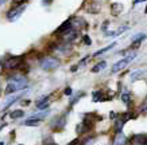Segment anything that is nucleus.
Returning <instances> with one entry per match:
<instances>
[{"instance_id": "obj_1", "label": "nucleus", "mask_w": 147, "mask_h": 145, "mask_svg": "<svg viewBox=\"0 0 147 145\" xmlns=\"http://www.w3.org/2000/svg\"><path fill=\"white\" fill-rule=\"evenodd\" d=\"M39 65L40 67L46 71H50V70H55L57 67H59L61 62L58 61L57 58H53V57H45L42 58L39 61Z\"/></svg>"}, {"instance_id": "obj_2", "label": "nucleus", "mask_w": 147, "mask_h": 145, "mask_svg": "<svg viewBox=\"0 0 147 145\" xmlns=\"http://www.w3.org/2000/svg\"><path fill=\"white\" fill-rule=\"evenodd\" d=\"M26 8H27L26 4H18L16 7L11 8L8 12H7V19H8L9 22H15L16 19L20 18V15L26 11Z\"/></svg>"}, {"instance_id": "obj_3", "label": "nucleus", "mask_w": 147, "mask_h": 145, "mask_svg": "<svg viewBox=\"0 0 147 145\" xmlns=\"http://www.w3.org/2000/svg\"><path fill=\"white\" fill-rule=\"evenodd\" d=\"M23 61H24V57H22V55L8 58V59L4 62V69H7V70H15V69H18V67L22 65Z\"/></svg>"}, {"instance_id": "obj_4", "label": "nucleus", "mask_w": 147, "mask_h": 145, "mask_svg": "<svg viewBox=\"0 0 147 145\" xmlns=\"http://www.w3.org/2000/svg\"><path fill=\"white\" fill-rule=\"evenodd\" d=\"M135 57H136V54L135 53H132L131 55H128L127 58H124V59H121V61H119V62H116L115 65L112 66V73H117V71H120V70H123L127 65H128L131 61H134L135 59Z\"/></svg>"}, {"instance_id": "obj_5", "label": "nucleus", "mask_w": 147, "mask_h": 145, "mask_svg": "<svg viewBox=\"0 0 147 145\" xmlns=\"http://www.w3.org/2000/svg\"><path fill=\"white\" fill-rule=\"evenodd\" d=\"M78 39V31L76 28H70V30L62 32V40L63 43H73Z\"/></svg>"}, {"instance_id": "obj_6", "label": "nucleus", "mask_w": 147, "mask_h": 145, "mask_svg": "<svg viewBox=\"0 0 147 145\" xmlns=\"http://www.w3.org/2000/svg\"><path fill=\"white\" fill-rule=\"evenodd\" d=\"M9 82H12V84L16 86L18 90H23V89L27 86V79L24 78V77H22V75H15V77H12Z\"/></svg>"}, {"instance_id": "obj_7", "label": "nucleus", "mask_w": 147, "mask_h": 145, "mask_svg": "<svg viewBox=\"0 0 147 145\" xmlns=\"http://www.w3.org/2000/svg\"><path fill=\"white\" fill-rule=\"evenodd\" d=\"M112 145H129V140L121 132H117V134L115 136V140H113V144Z\"/></svg>"}, {"instance_id": "obj_8", "label": "nucleus", "mask_w": 147, "mask_h": 145, "mask_svg": "<svg viewBox=\"0 0 147 145\" xmlns=\"http://www.w3.org/2000/svg\"><path fill=\"white\" fill-rule=\"evenodd\" d=\"M35 106L38 108V109H40V110L47 109V108L50 106V100H49V97H42L40 100H38V101H36Z\"/></svg>"}, {"instance_id": "obj_9", "label": "nucleus", "mask_w": 147, "mask_h": 145, "mask_svg": "<svg viewBox=\"0 0 147 145\" xmlns=\"http://www.w3.org/2000/svg\"><path fill=\"white\" fill-rule=\"evenodd\" d=\"M71 28V23H70V19H67L66 22H63L61 26L57 28V31H55V34H62V32H65V31L70 30Z\"/></svg>"}, {"instance_id": "obj_10", "label": "nucleus", "mask_w": 147, "mask_h": 145, "mask_svg": "<svg viewBox=\"0 0 147 145\" xmlns=\"http://www.w3.org/2000/svg\"><path fill=\"white\" fill-rule=\"evenodd\" d=\"M121 11H123V4H120V3H113V4L111 5V13L113 16L120 15Z\"/></svg>"}, {"instance_id": "obj_11", "label": "nucleus", "mask_w": 147, "mask_h": 145, "mask_svg": "<svg viewBox=\"0 0 147 145\" xmlns=\"http://www.w3.org/2000/svg\"><path fill=\"white\" fill-rule=\"evenodd\" d=\"M54 125L53 129H55V130H59V129H62L65 125H66V120H65V117H59V118H57L55 121H54Z\"/></svg>"}, {"instance_id": "obj_12", "label": "nucleus", "mask_w": 147, "mask_h": 145, "mask_svg": "<svg viewBox=\"0 0 147 145\" xmlns=\"http://www.w3.org/2000/svg\"><path fill=\"white\" fill-rule=\"evenodd\" d=\"M132 142L134 145H146V134H136Z\"/></svg>"}, {"instance_id": "obj_13", "label": "nucleus", "mask_w": 147, "mask_h": 145, "mask_svg": "<svg viewBox=\"0 0 147 145\" xmlns=\"http://www.w3.org/2000/svg\"><path fill=\"white\" fill-rule=\"evenodd\" d=\"M88 129H89V128L86 126L84 122H81V124H78V125H77L76 132H77V134H78V136H81V134H84L85 132H88Z\"/></svg>"}, {"instance_id": "obj_14", "label": "nucleus", "mask_w": 147, "mask_h": 145, "mask_svg": "<svg viewBox=\"0 0 147 145\" xmlns=\"http://www.w3.org/2000/svg\"><path fill=\"white\" fill-rule=\"evenodd\" d=\"M23 116H24V112H23V110H12V112L9 113V117H11L12 120L22 118Z\"/></svg>"}, {"instance_id": "obj_15", "label": "nucleus", "mask_w": 147, "mask_h": 145, "mask_svg": "<svg viewBox=\"0 0 147 145\" xmlns=\"http://www.w3.org/2000/svg\"><path fill=\"white\" fill-rule=\"evenodd\" d=\"M105 67H107V62H105V61H101L100 63H97V65H96V66L92 69V73H98V71H102L104 69H105Z\"/></svg>"}, {"instance_id": "obj_16", "label": "nucleus", "mask_w": 147, "mask_h": 145, "mask_svg": "<svg viewBox=\"0 0 147 145\" xmlns=\"http://www.w3.org/2000/svg\"><path fill=\"white\" fill-rule=\"evenodd\" d=\"M144 70H138V71H135V73H132L131 74V81L134 82V81H136V79H142V77H144Z\"/></svg>"}, {"instance_id": "obj_17", "label": "nucleus", "mask_w": 147, "mask_h": 145, "mask_svg": "<svg viewBox=\"0 0 147 145\" xmlns=\"http://www.w3.org/2000/svg\"><path fill=\"white\" fill-rule=\"evenodd\" d=\"M116 46V43H112V44H109V46H107V47H104V48H101V50H98V51H96V53L93 54V57H98V55H101V54H104V53H107V51H109V50H112V48Z\"/></svg>"}, {"instance_id": "obj_18", "label": "nucleus", "mask_w": 147, "mask_h": 145, "mask_svg": "<svg viewBox=\"0 0 147 145\" xmlns=\"http://www.w3.org/2000/svg\"><path fill=\"white\" fill-rule=\"evenodd\" d=\"M18 92V89H16V86L12 84V82H8V85H7V88H5L4 93L7 94V96H9V94H12V93Z\"/></svg>"}, {"instance_id": "obj_19", "label": "nucleus", "mask_w": 147, "mask_h": 145, "mask_svg": "<svg viewBox=\"0 0 147 145\" xmlns=\"http://www.w3.org/2000/svg\"><path fill=\"white\" fill-rule=\"evenodd\" d=\"M39 124H40V120H35V118H28L24 121L26 126H38Z\"/></svg>"}, {"instance_id": "obj_20", "label": "nucleus", "mask_w": 147, "mask_h": 145, "mask_svg": "<svg viewBox=\"0 0 147 145\" xmlns=\"http://www.w3.org/2000/svg\"><path fill=\"white\" fill-rule=\"evenodd\" d=\"M47 114H49V110H46V112H42V113H38V114H32L30 118H35V120H45L46 117H47Z\"/></svg>"}, {"instance_id": "obj_21", "label": "nucleus", "mask_w": 147, "mask_h": 145, "mask_svg": "<svg viewBox=\"0 0 147 145\" xmlns=\"http://www.w3.org/2000/svg\"><path fill=\"white\" fill-rule=\"evenodd\" d=\"M121 101L124 102V104H129V102H131V94H129V93L121 94Z\"/></svg>"}, {"instance_id": "obj_22", "label": "nucleus", "mask_w": 147, "mask_h": 145, "mask_svg": "<svg viewBox=\"0 0 147 145\" xmlns=\"http://www.w3.org/2000/svg\"><path fill=\"white\" fill-rule=\"evenodd\" d=\"M18 100H19V96H16V97H12L11 100H8V101H7V104H5V106H4V109H7V108H9V106L12 105L13 102H15V101H18Z\"/></svg>"}, {"instance_id": "obj_23", "label": "nucleus", "mask_w": 147, "mask_h": 145, "mask_svg": "<svg viewBox=\"0 0 147 145\" xmlns=\"http://www.w3.org/2000/svg\"><path fill=\"white\" fill-rule=\"evenodd\" d=\"M81 97H84V93H82V92H81L80 94H78V96H76V97H74V98H71V101H70V105H74V104H76V102L78 101V100H80Z\"/></svg>"}, {"instance_id": "obj_24", "label": "nucleus", "mask_w": 147, "mask_h": 145, "mask_svg": "<svg viewBox=\"0 0 147 145\" xmlns=\"http://www.w3.org/2000/svg\"><path fill=\"white\" fill-rule=\"evenodd\" d=\"M84 43L85 44H88V46H90V44H92V40H90V38L88 35H85L84 36Z\"/></svg>"}, {"instance_id": "obj_25", "label": "nucleus", "mask_w": 147, "mask_h": 145, "mask_svg": "<svg viewBox=\"0 0 147 145\" xmlns=\"http://www.w3.org/2000/svg\"><path fill=\"white\" fill-rule=\"evenodd\" d=\"M63 93H65V96H71V88H66Z\"/></svg>"}, {"instance_id": "obj_26", "label": "nucleus", "mask_w": 147, "mask_h": 145, "mask_svg": "<svg viewBox=\"0 0 147 145\" xmlns=\"http://www.w3.org/2000/svg\"><path fill=\"white\" fill-rule=\"evenodd\" d=\"M146 0H135L134 1V5H136V4H139V3H144Z\"/></svg>"}, {"instance_id": "obj_27", "label": "nucleus", "mask_w": 147, "mask_h": 145, "mask_svg": "<svg viewBox=\"0 0 147 145\" xmlns=\"http://www.w3.org/2000/svg\"><path fill=\"white\" fill-rule=\"evenodd\" d=\"M107 26H108V22H105L104 24H102V31H105V30H107Z\"/></svg>"}, {"instance_id": "obj_28", "label": "nucleus", "mask_w": 147, "mask_h": 145, "mask_svg": "<svg viewBox=\"0 0 147 145\" xmlns=\"http://www.w3.org/2000/svg\"><path fill=\"white\" fill-rule=\"evenodd\" d=\"M77 69H78V66H77V65H76V66H71V69H70V70L73 71V73H74V71H76Z\"/></svg>"}, {"instance_id": "obj_29", "label": "nucleus", "mask_w": 147, "mask_h": 145, "mask_svg": "<svg viewBox=\"0 0 147 145\" xmlns=\"http://www.w3.org/2000/svg\"><path fill=\"white\" fill-rule=\"evenodd\" d=\"M109 114H111V118H116V113H113V112H111Z\"/></svg>"}, {"instance_id": "obj_30", "label": "nucleus", "mask_w": 147, "mask_h": 145, "mask_svg": "<svg viewBox=\"0 0 147 145\" xmlns=\"http://www.w3.org/2000/svg\"><path fill=\"white\" fill-rule=\"evenodd\" d=\"M30 104V101H24V102H22V105H28Z\"/></svg>"}, {"instance_id": "obj_31", "label": "nucleus", "mask_w": 147, "mask_h": 145, "mask_svg": "<svg viewBox=\"0 0 147 145\" xmlns=\"http://www.w3.org/2000/svg\"><path fill=\"white\" fill-rule=\"evenodd\" d=\"M4 1H5V0H0V5H1V4H4Z\"/></svg>"}, {"instance_id": "obj_32", "label": "nucleus", "mask_w": 147, "mask_h": 145, "mask_svg": "<svg viewBox=\"0 0 147 145\" xmlns=\"http://www.w3.org/2000/svg\"><path fill=\"white\" fill-rule=\"evenodd\" d=\"M47 145H57V144H54V142H49Z\"/></svg>"}, {"instance_id": "obj_33", "label": "nucleus", "mask_w": 147, "mask_h": 145, "mask_svg": "<svg viewBox=\"0 0 147 145\" xmlns=\"http://www.w3.org/2000/svg\"><path fill=\"white\" fill-rule=\"evenodd\" d=\"M0 145H4V142H3V141H0Z\"/></svg>"}, {"instance_id": "obj_34", "label": "nucleus", "mask_w": 147, "mask_h": 145, "mask_svg": "<svg viewBox=\"0 0 147 145\" xmlns=\"http://www.w3.org/2000/svg\"><path fill=\"white\" fill-rule=\"evenodd\" d=\"M3 126H4V125H1V126H0V129H1V128H3Z\"/></svg>"}, {"instance_id": "obj_35", "label": "nucleus", "mask_w": 147, "mask_h": 145, "mask_svg": "<svg viewBox=\"0 0 147 145\" xmlns=\"http://www.w3.org/2000/svg\"><path fill=\"white\" fill-rule=\"evenodd\" d=\"M0 63H1V61H0Z\"/></svg>"}, {"instance_id": "obj_36", "label": "nucleus", "mask_w": 147, "mask_h": 145, "mask_svg": "<svg viewBox=\"0 0 147 145\" xmlns=\"http://www.w3.org/2000/svg\"><path fill=\"white\" fill-rule=\"evenodd\" d=\"M20 145H22V144H20Z\"/></svg>"}]
</instances>
